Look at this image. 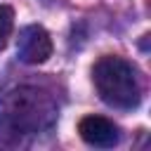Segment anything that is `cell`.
Returning <instances> with one entry per match:
<instances>
[{"instance_id": "obj_4", "label": "cell", "mask_w": 151, "mask_h": 151, "mask_svg": "<svg viewBox=\"0 0 151 151\" xmlns=\"http://www.w3.org/2000/svg\"><path fill=\"white\" fill-rule=\"evenodd\" d=\"M78 132L83 137V142H87L90 146H113L118 144V127L104 118V116H85L78 123Z\"/></svg>"}, {"instance_id": "obj_1", "label": "cell", "mask_w": 151, "mask_h": 151, "mask_svg": "<svg viewBox=\"0 0 151 151\" xmlns=\"http://www.w3.org/2000/svg\"><path fill=\"white\" fill-rule=\"evenodd\" d=\"M57 118V106L52 97L38 87L21 85L0 99V125L9 132L35 134L52 127Z\"/></svg>"}, {"instance_id": "obj_5", "label": "cell", "mask_w": 151, "mask_h": 151, "mask_svg": "<svg viewBox=\"0 0 151 151\" xmlns=\"http://www.w3.org/2000/svg\"><path fill=\"white\" fill-rule=\"evenodd\" d=\"M12 28H14V12H12V7L0 5V50H5L9 35H12Z\"/></svg>"}, {"instance_id": "obj_3", "label": "cell", "mask_w": 151, "mask_h": 151, "mask_svg": "<svg viewBox=\"0 0 151 151\" xmlns=\"http://www.w3.org/2000/svg\"><path fill=\"white\" fill-rule=\"evenodd\" d=\"M50 54H52V40L42 26L21 28L17 40V57L24 64H42L50 59Z\"/></svg>"}, {"instance_id": "obj_2", "label": "cell", "mask_w": 151, "mask_h": 151, "mask_svg": "<svg viewBox=\"0 0 151 151\" xmlns=\"http://www.w3.org/2000/svg\"><path fill=\"white\" fill-rule=\"evenodd\" d=\"M94 87L109 106L134 109L142 101V85L137 68L123 57H101L92 68Z\"/></svg>"}]
</instances>
